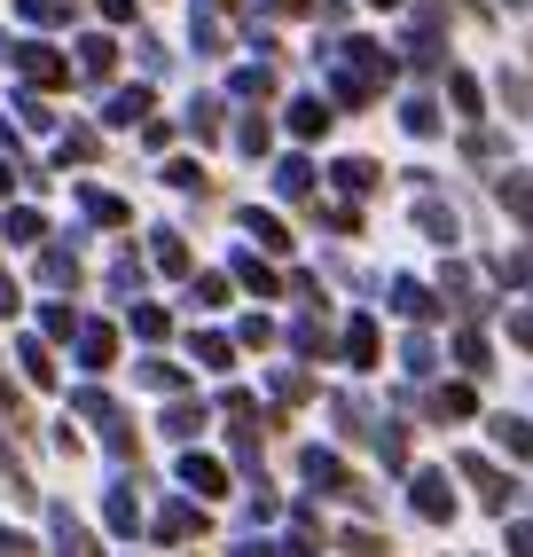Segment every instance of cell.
<instances>
[{
    "instance_id": "obj_3",
    "label": "cell",
    "mask_w": 533,
    "mask_h": 557,
    "mask_svg": "<svg viewBox=\"0 0 533 557\" xmlns=\"http://www.w3.org/2000/svg\"><path fill=\"white\" fill-rule=\"evenodd\" d=\"M181 479H188L197 495H220V487H227V471H220L212 456H188V463H181Z\"/></svg>"
},
{
    "instance_id": "obj_12",
    "label": "cell",
    "mask_w": 533,
    "mask_h": 557,
    "mask_svg": "<svg viewBox=\"0 0 533 557\" xmlns=\"http://www.w3.org/2000/svg\"><path fill=\"white\" fill-rule=\"evenodd\" d=\"M0 557H32V542L24 534H0Z\"/></svg>"
},
{
    "instance_id": "obj_8",
    "label": "cell",
    "mask_w": 533,
    "mask_h": 557,
    "mask_svg": "<svg viewBox=\"0 0 533 557\" xmlns=\"http://www.w3.org/2000/svg\"><path fill=\"white\" fill-rule=\"evenodd\" d=\"M290 126H298V134H322V126H330V110H322V102H298V110H290Z\"/></svg>"
},
{
    "instance_id": "obj_9",
    "label": "cell",
    "mask_w": 533,
    "mask_h": 557,
    "mask_svg": "<svg viewBox=\"0 0 533 557\" xmlns=\"http://www.w3.org/2000/svg\"><path fill=\"white\" fill-rule=\"evenodd\" d=\"M9 236H16V244H40L48 228H40V212H9Z\"/></svg>"
},
{
    "instance_id": "obj_14",
    "label": "cell",
    "mask_w": 533,
    "mask_h": 557,
    "mask_svg": "<svg viewBox=\"0 0 533 557\" xmlns=\"http://www.w3.org/2000/svg\"><path fill=\"white\" fill-rule=\"evenodd\" d=\"M16 189V158H0V197H9Z\"/></svg>"
},
{
    "instance_id": "obj_7",
    "label": "cell",
    "mask_w": 533,
    "mask_h": 557,
    "mask_svg": "<svg viewBox=\"0 0 533 557\" xmlns=\"http://www.w3.org/2000/svg\"><path fill=\"white\" fill-rule=\"evenodd\" d=\"M141 110H149V95L134 87V95H119V102H110V126H134V119H141Z\"/></svg>"
},
{
    "instance_id": "obj_13",
    "label": "cell",
    "mask_w": 533,
    "mask_h": 557,
    "mask_svg": "<svg viewBox=\"0 0 533 557\" xmlns=\"http://www.w3.org/2000/svg\"><path fill=\"white\" fill-rule=\"evenodd\" d=\"M102 16H110V24H126V16H134V0H102Z\"/></svg>"
},
{
    "instance_id": "obj_1",
    "label": "cell",
    "mask_w": 533,
    "mask_h": 557,
    "mask_svg": "<svg viewBox=\"0 0 533 557\" xmlns=\"http://www.w3.org/2000/svg\"><path fill=\"white\" fill-rule=\"evenodd\" d=\"M55 557H95V542H87V527L71 510H55Z\"/></svg>"
},
{
    "instance_id": "obj_4",
    "label": "cell",
    "mask_w": 533,
    "mask_h": 557,
    "mask_svg": "<svg viewBox=\"0 0 533 557\" xmlns=\"http://www.w3.org/2000/svg\"><path fill=\"white\" fill-rule=\"evenodd\" d=\"M79 354H87V369H110V354H119V338H110L102 322H87V330H79Z\"/></svg>"
},
{
    "instance_id": "obj_5",
    "label": "cell",
    "mask_w": 533,
    "mask_h": 557,
    "mask_svg": "<svg viewBox=\"0 0 533 557\" xmlns=\"http://www.w3.org/2000/svg\"><path fill=\"white\" fill-rule=\"evenodd\" d=\"M79 205H87V220H102V228H119V220H126V205H119V197H102V189H87Z\"/></svg>"
},
{
    "instance_id": "obj_11",
    "label": "cell",
    "mask_w": 533,
    "mask_h": 557,
    "mask_svg": "<svg viewBox=\"0 0 533 557\" xmlns=\"http://www.w3.org/2000/svg\"><path fill=\"white\" fill-rule=\"evenodd\" d=\"M197 424H204V408H173V417H165V432H173V440H188Z\"/></svg>"
},
{
    "instance_id": "obj_6",
    "label": "cell",
    "mask_w": 533,
    "mask_h": 557,
    "mask_svg": "<svg viewBox=\"0 0 533 557\" xmlns=\"http://www.w3.org/2000/svg\"><path fill=\"white\" fill-rule=\"evenodd\" d=\"M158 534H165V542H181V534H197V510H188V503H173V510L158 518Z\"/></svg>"
},
{
    "instance_id": "obj_10",
    "label": "cell",
    "mask_w": 533,
    "mask_h": 557,
    "mask_svg": "<svg viewBox=\"0 0 533 557\" xmlns=\"http://www.w3.org/2000/svg\"><path fill=\"white\" fill-rule=\"evenodd\" d=\"M158 268H165V275H181V268H188V251H181V236H158Z\"/></svg>"
},
{
    "instance_id": "obj_2",
    "label": "cell",
    "mask_w": 533,
    "mask_h": 557,
    "mask_svg": "<svg viewBox=\"0 0 533 557\" xmlns=\"http://www.w3.org/2000/svg\"><path fill=\"white\" fill-rule=\"evenodd\" d=\"M24 71H32L40 87H63V79H71V63H63V55H48V48H24Z\"/></svg>"
}]
</instances>
